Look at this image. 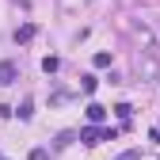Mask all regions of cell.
Returning <instances> with one entry per match:
<instances>
[{"label": "cell", "instance_id": "obj_1", "mask_svg": "<svg viewBox=\"0 0 160 160\" xmlns=\"http://www.w3.org/2000/svg\"><path fill=\"white\" fill-rule=\"evenodd\" d=\"M130 34L141 42V53H156V34L149 31V23H137V19H133V23H130Z\"/></svg>", "mask_w": 160, "mask_h": 160}, {"label": "cell", "instance_id": "obj_2", "mask_svg": "<svg viewBox=\"0 0 160 160\" xmlns=\"http://www.w3.org/2000/svg\"><path fill=\"white\" fill-rule=\"evenodd\" d=\"M137 72H141V80H152L156 76V57L152 53H141V57H137Z\"/></svg>", "mask_w": 160, "mask_h": 160}, {"label": "cell", "instance_id": "obj_3", "mask_svg": "<svg viewBox=\"0 0 160 160\" xmlns=\"http://www.w3.org/2000/svg\"><path fill=\"white\" fill-rule=\"evenodd\" d=\"M12 80H19V69H15L12 61H0V88L12 84Z\"/></svg>", "mask_w": 160, "mask_h": 160}, {"label": "cell", "instance_id": "obj_4", "mask_svg": "<svg viewBox=\"0 0 160 160\" xmlns=\"http://www.w3.org/2000/svg\"><path fill=\"white\" fill-rule=\"evenodd\" d=\"M103 118H107V107H99V103H88V122H92V126H99Z\"/></svg>", "mask_w": 160, "mask_h": 160}, {"label": "cell", "instance_id": "obj_5", "mask_svg": "<svg viewBox=\"0 0 160 160\" xmlns=\"http://www.w3.org/2000/svg\"><path fill=\"white\" fill-rule=\"evenodd\" d=\"M99 137H103V130H95V126L80 130V141H84V145H99Z\"/></svg>", "mask_w": 160, "mask_h": 160}, {"label": "cell", "instance_id": "obj_6", "mask_svg": "<svg viewBox=\"0 0 160 160\" xmlns=\"http://www.w3.org/2000/svg\"><path fill=\"white\" fill-rule=\"evenodd\" d=\"M31 38H34V23H23L15 31V42H31Z\"/></svg>", "mask_w": 160, "mask_h": 160}, {"label": "cell", "instance_id": "obj_7", "mask_svg": "<svg viewBox=\"0 0 160 160\" xmlns=\"http://www.w3.org/2000/svg\"><path fill=\"white\" fill-rule=\"evenodd\" d=\"M80 88H84V95H92V92L99 88V80H95V76H80Z\"/></svg>", "mask_w": 160, "mask_h": 160}, {"label": "cell", "instance_id": "obj_8", "mask_svg": "<svg viewBox=\"0 0 160 160\" xmlns=\"http://www.w3.org/2000/svg\"><path fill=\"white\" fill-rule=\"evenodd\" d=\"M19 118H31L34 114V103H31V99H23V103H19V111H15Z\"/></svg>", "mask_w": 160, "mask_h": 160}, {"label": "cell", "instance_id": "obj_9", "mask_svg": "<svg viewBox=\"0 0 160 160\" xmlns=\"http://www.w3.org/2000/svg\"><path fill=\"white\" fill-rule=\"evenodd\" d=\"M114 114L122 118V122H130V114H133V107H130V103H118V107H114Z\"/></svg>", "mask_w": 160, "mask_h": 160}, {"label": "cell", "instance_id": "obj_10", "mask_svg": "<svg viewBox=\"0 0 160 160\" xmlns=\"http://www.w3.org/2000/svg\"><path fill=\"white\" fill-rule=\"evenodd\" d=\"M95 65H99V69H107V65H111V53H107V50H99V53H95Z\"/></svg>", "mask_w": 160, "mask_h": 160}, {"label": "cell", "instance_id": "obj_11", "mask_svg": "<svg viewBox=\"0 0 160 160\" xmlns=\"http://www.w3.org/2000/svg\"><path fill=\"white\" fill-rule=\"evenodd\" d=\"M57 65H61L57 57H42V69H46V72H57Z\"/></svg>", "mask_w": 160, "mask_h": 160}, {"label": "cell", "instance_id": "obj_12", "mask_svg": "<svg viewBox=\"0 0 160 160\" xmlns=\"http://www.w3.org/2000/svg\"><path fill=\"white\" fill-rule=\"evenodd\" d=\"M27 160H50V152H46V149H31V156H27Z\"/></svg>", "mask_w": 160, "mask_h": 160}, {"label": "cell", "instance_id": "obj_13", "mask_svg": "<svg viewBox=\"0 0 160 160\" xmlns=\"http://www.w3.org/2000/svg\"><path fill=\"white\" fill-rule=\"evenodd\" d=\"M137 156H141L137 149H126V152H118V160H137Z\"/></svg>", "mask_w": 160, "mask_h": 160}]
</instances>
